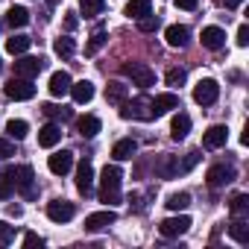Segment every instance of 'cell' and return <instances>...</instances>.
Returning <instances> with one entry per match:
<instances>
[{
	"mask_svg": "<svg viewBox=\"0 0 249 249\" xmlns=\"http://www.w3.org/2000/svg\"><path fill=\"white\" fill-rule=\"evenodd\" d=\"M120 182H123L120 167L117 164H106L103 173H100V202L117 205L120 202Z\"/></svg>",
	"mask_w": 249,
	"mask_h": 249,
	"instance_id": "obj_1",
	"label": "cell"
},
{
	"mask_svg": "<svg viewBox=\"0 0 249 249\" xmlns=\"http://www.w3.org/2000/svg\"><path fill=\"white\" fill-rule=\"evenodd\" d=\"M3 179H9V185H12L15 191H21L27 199H33V196H36V173H33V167H30V164L9 167V170L3 173Z\"/></svg>",
	"mask_w": 249,
	"mask_h": 249,
	"instance_id": "obj_2",
	"label": "cell"
},
{
	"mask_svg": "<svg viewBox=\"0 0 249 249\" xmlns=\"http://www.w3.org/2000/svg\"><path fill=\"white\" fill-rule=\"evenodd\" d=\"M120 117L123 120H153V117H159L156 114V106H153V100L150 97H135V100H123L120 103Z\"/></svg>",
	"mask_w": 249,
	"mask_h": 249,
	"instance_id": "obj_3",
	"label": "cell"
},
{
	"mask_svg": "<svg viewBox=\"0 0 249 249\" xmlns=\"http://www.w3.org/2000/svg\"><path fill=\"white\" fill-rule=\"evenodd\" d=\"M120 71L126 73V76L132 79V85H138V88H153V85H156V71L147 68L144 62H126Z\"/></svg>",
	"mask_w": 249,
	"mask_h": 249,
	"instance_id": "obj_4",
	"label": "cell"
},
{
	"mask_svg": "<svg viewBox=\"0 0 249 249\" xmlns=\"http://www.w3.org/2000/svg\"><path fill=\"white\" fill-rule=\"evenodd\" d=\"M3 94H6L9 100H33V97H36V85H33V79L12 76V79L3 85Z\"/></svg>",
	"mask_w": 249,
	"mask_h": 249,
	"instance_id": "obj_5",
	"label": "cell"
},
{
	"mask_svg": "<svg viewBox=\"0 0 249 249\" xmlns=\"http://www.w3.org/2000/svg\"><path fill=\"white\" fill-rule=\"evenodd\" d=\"M217 97H220L217 79H199V82L194 85V100H196L199 106H211V103H217Z\"/></svg>",
	"mask_w": 249,
	"mask_h": 249,
	"instance_id": "obj_6",
	"label": "cell"
},
{
	"mask_svg": "<svg viewBox=\"0 0 249 249\" xmlns=\"http://www.w3.org/2000/svg\"><path fill=\"white\" fill-rule=\"evenodd\" d=\"M44 71V59L41 56H21L15 62V76H24V79H33Z\"/></svg>",
	"mask_w": 249,
	"mask_h": 249,
	"instance_id": "obj_7",
	"label": "cell"
},
{
	"mask_svg": "<svg viewBox=\"0 0 249 249\" xmlns=\"http://www.w3.org/2000/svg\"><path fill=\"white\" fill-rule=\"evenodd\" d=\"M73 214H76V205L68 202V199H53V202H47V217H50L53 223H68V220H73Z\"/></svg>",
	"mask_w": 249,
	"mask_h": 249,
	"instance_id": "obj_8",
	"label": "cell"
},
{
	"mask_svg": "<svg viewBox=\"0 0 249 249\" xmlns=\"http://www.w3.org/2000/svg\"><path fill=\"white\" fill-rule=\"evenodd\" d=\"M234 179V167L231 164H214V167H208V173H205V182L211 185V188H223V185H229Z\"/></svg>",
	"mask_w": 249,
	"mask_h": 249,
	"instance_id": "obj_9",
	"label": "cell"
},
{
	"mask_svg": "<svg viewBox=\"0 0 249 249\" xmlns=\"http://www.w3.org/2000/svg\"><path fill=\"white\" fill-rule=\"evenodd\" d=\"M188 229H191V217H185V214H179V217H167V220L159 226L161 237H179V234H185Z\"/></svg>",
	"mask_w": 249,
	"mask_h": 249,
	"instance_id": "obj_10",
	"label": "cell"
},
{
	"mask_svg": "<svg viewBox=\"0 0 249 249\" xmlns=\"http://www.w3.org/2000/svg\"><path fill=\"white\" fill-rule=\"evenodd\" d=\"M226 141H229V129L223 126V123L208 126L205 135H202V147H208V150H220V147H226Z\"/></svg>",
	"mask_w": 249,
	"mask_h": 249,
	"instance_id": "obj_11",
	"label": "cell"
},
{
	"mask_svg": "<svg viewBox=\"0 0 249 249\" xmlns=\"http://www.w3.org/2000/svg\"><path fill=\"white\" fill-rule=\"evenodd\" d=\"M114 220H117V214H114L111 208H108V211H94V214L85 217V231H103V229H108Z\"/></svg>",
	"mask_w": 249,
	"mask_h": 249,
	"instance_id": "obj_12",
	"label": "cell"
},
{
	"mask_svg": "<svg viewBox=\"0 0 249 249\" xmlns=\"http://www.w3.org/2000/svg\"><path fill=\"white\" fill-rule=\"evenodd\" d=\"M91 188H94V167H91L88 159H82V161H79V170H76V191L88 196Z\"/></svg>",
	"mask_w": 249,
	"mask_h": 249,
	"instance_id": "obj_13",
	"label": "cell"
},
{
	"mask_svg": "<svg viewBox=\"0 0 249 249\" xmlns=\"http://www.w3.org/2000/svg\"><path fill=\"white\" fill-rule=\"evenodd\" d=\"M47 167H50V173H56V176H65V173L73 167V153H68V150H62V153H53V156L47 159Z\"/></svg>",
	"mask_w": 249,
	"mask_h": 249,
	"instance_id": "obj_14",
	"label": "cell"
},
{
	"mask_svg": "<svg viewBox=\"0 0 249 249\" xmlns=\"http://www.w3.org/2000/svg\"><path fill=\"white\" fill-rule=\"evenodd\" d=\"M71 82H73V79H71L68 71H56V73L50 76V85H47V88H50L53 97H65V94H71Z\"/></svg>",
	"mask_w": 249,
	"mask_h": 249,
	"instance_id": "obj_15",
	"label": "cell"
},
{
	"mask_svg": "<svg viewBox=\"0 0 249 249\" xmlns=\"http://www.w3.org/2000/svg\"><path fill=\"white\" fill-rule=\"evenodd\" d=\"M59 141H62V126H59V123H47V126L38 129V144H41V147L50 150V147H56Z\"/></svg>",
	"mask_w": 249,
	"mask_h": 249,
	"instance_id": "obj_16",
	"label": "cell"
},
{
	"mask_svg": "<svg viewBox=\"0 0 249 249\" xmlns=\"http://www.w3.org/2000/svg\"><path fill=\"white\" fill-rule=\"evenodd\" d=\"M199 38H202V47H208V50H220L226 44V33L220 27H205Z\"/></svg>",
	"mask_w": 249,
	"mask_h": 249,
	"instance_id": "obj_17",
	"label": "cell"
},
{
	"mask_svg": "<svg viewBox=\"0 0 249 249\" xmlns=\"http://www.w3.org/2000/svg\"><path fill=\"white\" fill-rule=\"evenodd\" d=\"M71 97H73V103H91L94 100V85L88 82V79H79V82H71Z\"/></svg>",
	"mask_w": 249,
	"mask_h": 249,
	"instance_id": "obj_18",
	"label": "cell"
},
{
	"mask_svg": "<svg viewBox=\"0 0 249 249\" xmlns=\"http://www.w3.org/2000/svg\"><path fill=\"white\" fill-rule=\"evenodd\" d=\"M164 38H167V44H170V47H185V44H188V38H191V30H188V27H182V24H173V27H167Z\"/></svg>",
	"mask_w": 249,
	"mask_h": 249,
	"instance_id": "obj_19",
	"label": "cell"
},
{
	"mask_svg": "<svg viewBox=\"0 0 249 249\" xmlns=\"http://www.w3.org/2000/svg\"><path fill=\"white\" fill-rule=\"evenodd\" d=\"M156 173H159L161 179H173L176 173H182V164H179V159H176V156H161V161H159Z\"/></svg>",
	"mask_w": 249,
	"mask_h": 249,
	"instance_id": "obj_20",
	"label": "cell"
},
{
	"mask_svg": "<svg viewBox=\"0 0 249 249\" xmlns=\"http://www.w3.org/2000/svg\"><path fill=\"white\" fill-rule=\"evenodd\" d=\"M135 150H138V144H135L132 138H120V141L111 147V156H114L117 161H126V159L135 156Z\"/></svg>",
	"mask_w": 249,
	"mask_h": 249,
	"instance_id": "obj_21",
	"label": "cell"
},
{
	"mask_svg": "<svg viewBox=\"0 0 249 249\" xmlns=\"http://www.w3.org/2000/svg\"><path fill=\"white\" fill-rule=\"evenodd\" d=\"M76 132H79L82 138H94V135L100 132V120H97L94 114H85V117H79V120H76Z\"/></svg>",
	"mask_w": 249,
	"mask_h": 249,
	"instance_id": "obj_22",
	"label": "cell"
},
{
	"mask_svg": "<svg viewBox=\"0 0 249 249\" xmlns=\"http://www.w3.org/2000/svg\"><path fill=\"white\" fill-rule=\"evenodd\" d=\"M188 132H191V117L179 111V114L173 117V123H170V135H173V141H182Z\"/></svg>",
	"mask_w": 249,
	"mask_h": 249,
	"instance_id": "obj_23",
	"label": "cell"
},
{
	"mask_svg": "<svg viewBox=\"0 0 249 249\" xmlns=\"http://www.w3.org/2000/svg\"><path fill=\"white\" fill-rule=\"evenodd\" d=\"M153 12V0H129L126 3V15L129 18H144V15H150Z\"/></svg>",
	"mask_w": 249,
	"mask_h": 249,
	"instance_id": "obj_24",
	"label": "cell"
},
{
	"mask_svg": "<svg viewBox=\"0 0 249 249\" xmlns=\"http://www.w3.org/2000/svg\"><path fill=\"white\" fill-rule=\"evenodd\" d=\"M30 44H33L30 36H12V38H6V50H9L12 56H24V53L30 50Z\"/></svg>",
	"mask_w": 249,
	"mask_h": 249,
	"instance_id": "obj_25",
	"label": "cell"
},
{
	"mask_svg": "<svg viewBox=\"0 0 249 249\" xmlns=\"http://www.w3.org/2000/svg\"><path fill=\"white\" fill-rule=\"evenodd\" d=\"M229 234H231L237 243H246V240H249V223H246V217H234L231 226H229Z\"/></svg>",
	"mask_w": 249,
	"mask_h": 249,
	"instance_id": "obj_26",
	"label": "cell"
},
{
	"mask_svg": "<svg viewBox=\"0 0 249 249\" xmlns=\"http://www.w3.org/2000/svg\"><path fill=\"white\" fill-rule=\"evenodd\" d=\"M6 24H9V27H27V24H30V12H27L24 6H12V9L6 12Z\"/></svg>",
	"mask_w": 249,
	"mask_h": 249,
	"instance_id": "obj_27",
	"label": "cell"
},
{
	"mask_svg": "<svg viewBox=\"0 0 249 249\" xmlns=\"http://www.w3.org/2000/svg\"><path fill=\"white\" fill-rule=\"evenodd\" d=\"M153 106H156V114H164V111H170V108H179V97H176V94H159V97L153 100Z\"/></svg>",
	"mask_w": 249,
	"mask_h": 249,
	"instance_id": "obj_28",
	"label": "cell"
},
{
	"mask_svg": "<svg viewBox=\"0 0 249 249\" xmlns=\"http://www.w3.org/2000/svg\"><path fill=\"white\" fill-rule=\"evenodd\" d=\"M106 100L114 103V106H120L123 100H126V85H123V82H108L106 85Z\"/></svg>",
	"mask_w": 249,
	"mask_h": 249,
	"instance_id": "obj_29",
	"label": "cell"
},
{
	"mask_svg": "<svg viewBox=\"0 0 249 249\" xmlns=\"http://www.w3.org/2000/svg\"><path fill=\"white\" fill-rule=\"evenodd\" d=\"M106 9V0H79V12L85 18H97Z\"/></svg>",
	"mask_w": 249,
	"mask_h": 249,
	"instance_id": "obj_30",
	"label": "cell"
},
{
	"mask_svg": "<svg viewBox=\"0 0 249 249\" xmlns=\"http://www.w3.org/2000/svg\"><path fill=\"white\" fill-rule=\"evenodd\" d=\"M6 132H9V138L24 141L27 132H30V123H27V120H9V123H6Z\"/></svg>",
	"mask_w": 249,
	"mask_h": 249,
	"instance_id": "obj_31",
	"label": "cell"
},
{
	"mask_svg": "<svg viewBox=\"0 0 249 249\" xmlns=\"http://www.w3.org/2000/svg\"><path fill=\"white\" fill-rule=\"evenodd\" d=\"M41 111H44L50 120H71V108L56 106V103H44V106H41Z\"/></svg>",
	"mask_w": 249,
	"mask_h": 249,
	"instance_id": "obj_32",
	"label": "cell"
},
{
	"mask_svg": "<svg viewBox=\"0 0 249 249\" xmlns=\"http://www.w3.org/2000/svg\"><path fill=\"white\" fill-rule=\"evenodd\" d=\"M53 50H56V56H62V59H68V56H73V50H76V44H73V38H68V36H62V38H56V41H53Z\"/></svg>",
	"mask_w": 249,
	"mask_h": 249,
	"instance_id": "obj_33",
	"label": "cell"
},
{
	"mask_svg": "<svg viewBox=\"0 0 249 249\" xmlns=\"http://www.w3.org/2000/svg\"><path fill=\"white\" fill-rule=\"evenodd\" d=\"M164 205H167L170 211H185V208L191 205V194H185V191H182V194H170Z\"/></svg>",
	"mask_w": 249,
	"mask_h": 249,
	"instance_id": "obj_34",
	"label": "cell"
},
{
	"mask_svg": "<svg viewBox=\"0 0 249 249\" xmlns=\"http://www.w3.org/2000/svg\"><path fill=\"white\" fill-rule=\"evenodd\" d=\"M229 208H231V217H246L249 214V196L246 194H237Z\"/></svg>",
	"mask_w": 249,
	"mask_h": 249,
	"instance_id": "obj_35",
	"label": "cell"
},
{
	"mask_svg": "<svg viewBox=\"0 0 249 249\" xmlns=\"http://www.w3.org/2000/svg\"><path fill=\"white\" fill-rule=\"evenodd\" d=\"M138 30L141 33H156L159 30V18L150 12V15H144V18H138Z\"/></svg>",
	"mask_w": 249,
	"mask_h": 249,
	"instance_id": "obj_36",
	"label": "cell"
},
{
	"mask_svg": "<svg viewBox=\"0 0 249 249\" xmlns=\"http://www.w3.org/2000/svg\"><path fill=\"white\" fill-rule=\"evenodd\" d=\"M103 44H106V33H103V30H97V33L91 36V41H88V47H85V53L91 56V53H97V50H100Z\"/></svg>",
	"mask_w": 249,
	"mask_h": 249,
	"instance_id": "obj_37",
	"label": "cell"
},
{
	"mask_svg": "<svg viewBox=\"0 0 249 249\" xmlns=\"http://www.w3.org/2000/svg\"><path fill=\"white\" fill-rule=\"evenodd\" d=\"M164 79H167V85H170V88H179V85L185 82V71H182V68H170Z\"/></svg>",
	"mask_w": 249,
	"mask_h": 249,
	"instance_id": "obj_38",
	"label": "cell"
},
{
	"mask_svg": "<svg viewBox=\"0 0 249 249\" xmlns=\"http://www.w3.org/2000/svg\"><path fill=\"white\" fill-rule=\"evenodd\" d=\"M12 240H15V226H6L0 220V246H9Z\"/></svg>",
	"mask_w": 249,
	"mask_h": 249,
	"instance_id": "obj_39",
	"label": "cell"
},
{
	"mask_svg": "<svg viewBox=\"0 0 249 249\" xmlns=\"http://www.w3.org/2000/svg\"><path fill=\"white\" fill-rule=\"evenodd\" d=\"M12 156H15V147H12V141L0 138V159H12Z\"/></svg>",
	"mask_w": 249,
	"mask_h": 249,
	"instance_id": "obj_40",
	"label": "cell"
},
{
	"mask_svg": "<svg viewBox=\"0 0 249 249\" xmlns=\"http://www.w3.org/2000/svg\"><path fill=\"white\" fill-rule=\"evenodd\" d=\"M15 194V188L9 185V179H0V199H9Z\"/></svg>",
	"mask_w": 249,
	"mask_h": 249,
	"instance_id": "obj_41",
	"label": "cell"
},
{
	"mask_svg": "<svg viewBox=\"0 0 249 249\" xmlns=\"http://www.w3.org/2000/svg\"><path fill=\"white\" fill-rule=\"evenodd\" d=\"M237 44H240V47H246V44H249V27H246V24H240V27H237Z\"/></svg>",
	"mask_w": 249,
	"mask_h": 249,
	"instance_id": "obj_42",
	"label": "cell"
},
{
	"mask_svg": "<svg viewBox=\"0 0 249 249\" xmlns=\"http://www.w3.org/2000/svg\"><path fill=\"white\" fill-rule=\"evenodd\" d=\"M196 161H199V153H188V159L182 161V173H185V170H191Z\"/></svg>",
	"mask_w": 249,
	"mask_h": 249,
	"instance_id": "obj_43",
	"label": "cell"
},
{
	"mask_svg": "<svg viewBox=\"0 0 249 249\" xmlns=\"http://www.w3.org/2000/svg\"><path fill=\"white\" fill-rule=\"evenodd\" d=\"M24 246H44V240H41L38 234H33V231H30V234L24 237Z\"/></svg>",
	"mask_w": 249,
	"mask_h": 249,
	"instance_id": "obj_44",
	"label": "cell"
},
{
	"mask_svg": "<svg viewBox=\"0 0 249 249\" xmlns=\"http://www.w3.org/2000/svg\"><path fill=\"white\" fill-rule=\"evenodd\" d=\"M176 6H179V9H188V12H191V9H196V6H199V0H176Z\"/></svg>",
	"mask_w": 249,
	"mask_h": 249,
	"instance_id": "obj_45",
	"label": "cell"
},
{
	"mask_svg": "<svg viewBox=\"0 0 249 249\" xmlns=\"http://www.w3.org/2000/svg\"><path fill=\"white\" fill-rule=\"evenodd\" d=\"M65 27H68V30H73V27H76V15H73V12L68 15V21H65Z\"/></svg>",
	"mask_w": 249,
	"mask_h": 249,
	"instance_id": "obj_46",
	"label": "cell"
},
{
	"mask_svg": "<svg viewBox=\"0 0 249 249\" xmlns=\"http://www.w3.org/2000/svg\"><path fill=\"white\" fill-rule=\"evenodd\" d=\"M220 3H223V6H226V9H234V6H237V3H240V0H220Z\"/></svg>",
	"mask_w": 249,
	"mask_h": 249,
	"instance_id": "obj_47",
	"label": "cell"
}]
</instances>
